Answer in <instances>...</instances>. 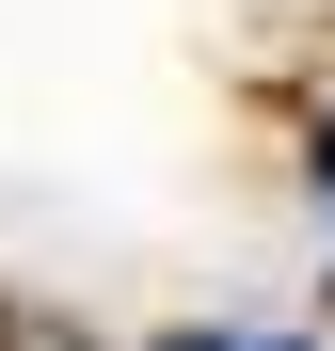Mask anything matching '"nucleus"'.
I'll use <instances>...</instances> for the list:
<instances>
[{
    "instance_id": "1",
    "label": "nucleus",
    "mask_w": 335,
    "mask_h": 351,
    "mask_svg": "<svg viewBox=\"0 0 335 351\" xmlns=\"http://www.w3.org/2000/svg\"><path fill=\"white\" fill-rule=\"evenodd\" d=\"M176 351H303V335H176Z\"/></svg>"
},
{
    "instance_id": "2",
    "label": "nucleus",
    "mask_w": 335,
    "mask_h": 351,
    "mask_svg": "<svg viewBox=\"0 0 335 351\" xmlns=\"http://www.w3.org/2000/svg\"><path fill=\"white\" fill-rule=\"evenodd\" d=\"M319 192H335V112H319Z\"/></svg>"
}]
</instances>
